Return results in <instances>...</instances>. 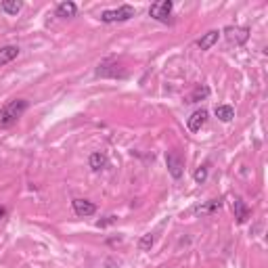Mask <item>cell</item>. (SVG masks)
<instances>
[{"mask_svg": "<svg viewBox=\"0 0 268 268\" xmlns=\"http://www.w3.org/2000/svg\"><path fill=\"white\" fill-rule=\"evenodd\" d=\"M25 109H27V101H23V99H15V101L6 103L2 109H0V126L2 128L13 126L19 117L25 113Z\"/></svg>", "mask_w": 268, "mask_h": 268, "instance_id": "obj_1", "label": "cell"}, {"mask_svg": "<svg viewBox=\"0 0 268 268\" xmlns=\"http://www.w3.org/2000/svg\"><path fill=\"white\" fill-rule=\"evenodd\" d=\"M134 17V6L130 4H122L120 8H113V10H105L101 15L103 23H117V21H128Z\"/></svg>", "mask_w": 268, "mask_h": 268, "instance_id": "obj_2", "label": "cell"}, {"mask_svg": "<svg viewBox=\"0 0 268 268\" xmlns=\"http://www.w3.org/2000/svg\"><path fill=\"white\" fill-rule=\"evenodd\" d=\"M172 0H159V2H153L149 6V15L153 19L162 21V23H168L170 21V15H172Z\"/></svg>", "mask_w": 268, "mask_h": 268, "instance_id": "obj_3", "label": "cell"}, {"mask_svg": "<svg viewBox=\"0 0 268 268\" xmlns=\"http://www.w3.org/2000/svg\"><path fill=\"white\" fill-rule=\"evenodd\" d=\"M224 34H227V40L231 44H243V42H248L250 38V27H227L224 29Z\"/></svg>", "mask_w": 268, "mask_h": 268, "instance_id": "obj_4", "label": "cell"}, {"mask_svg": "<svg viewBox=\"0 0 268 268\" xmlns=\"http://www.w3.org/2000/svg\"><path fill=\"white\" fill-rule=\"evenodd\" d=\"M166 164H168V170H170V174H172V178L182 176V168H185V164H182V157L176 151L166 153Z\"/></svg>", "mask_w": 268, "mask_h": 268, "instance_id": "obj_5", "label": "cell"}, {"mask_svg": "<svg viewBox=\"0 0 268 268\" xmlns=\"http://www.w3.org/2000/svg\"><path fill=\"white\" fill-rule=\"evenodd\" d=\"M206 122H208V111L206 109H197V111H193L191 117L187 120V128L191 132H199Z\"/></svg>", "mask_w": 268, "mask_h": 268, "instance_id": "obj_6", "label": "cell"}, {"mask_svg": "<svg viewBox=\"0 0 268 268\" xmlns=\"http://www.w3.org/2000/svg\"><path fill=\"white\" fill-rule=\"evenodd\" d=\"M71 206H73V212H76L78 216H84V218L92 216V214L96 212V206L92 201H88V199H73Z\"/></svg>", "mask_w": 268, "mask_h": 268, "instance_id": "obj_7", "label": "cell"}, {"mask_svg": "<svg viewBox=\"0 0 268 268\" xmlns=\"http://www.w3.org/2000/svg\"><path fill=\"white\" fill-rule=\"evenodd\" d=\"M218 36H220V31H218V29H212V31L203 34V36L197 40V46H199L201 50H210V48L218 42Z\"/></svg>", "mask_w": 268, "mask_h": 268, "instance_id": "obj_8", "label": "cell"}, {"mask_svg": "<svg viewBox=\"0 0 268 268\" xmlns=\"http://www.w3.org/2000/svg\"><path fill=\"white\" fill-rule=\"evenodd\" d=\"M233 212H235V218H237L239 224H245V222H248V218H250V208L245 206L241 199H235V203H233Z\"/></svg>", "mask_w": 268, "mask_h": 268, "instance_id": "obj_9", "label": "cell"}, {"mask_svg": "<svg viewBox=\"0 0 268 268\" xmlns=\"http://www.w3.org/2000/svg\"><path fill=\"white\" fill-rule=\"evenodd\" d=\"M78 13V6L71 2V0H67V2H61L57 4V17L61 19H69V17H76Z\"/></svg>", "mask_w": 268, "mask_h": 268, "instance_id": "obj_10", "label": "cell"}, {"mask_svg": "<svg viewBox=\"0 0 268 268\" xmlns=\"http://www.w3.org/2000/svg\"><path fill=\"white\" fill-rule=\"evenodd\" d=\"M88 164H90V168L94 170V172H99V170H105V168H107V164H109V159H107V155H105V153L94 151V153L90 155V159H88Z\"/></svg>", "mask_w": 268, "mask_h": 268, "instance_id": "obj_11", "label": "cell"}, {"mask_svg": "<svg viewBox=\"0 0 268 268\" xmlns=\"http://www.w3.org/2000/svg\"><path fill=\"white\" fill-rule=\"evenodd\" d=\"M19 55V48L17 46H4V48H0V67L6 65V63H10L13 59H17Z\"/></svg>", "mask_w": 268, "mask_h": 268, "instance_id": "obj_12", "label": "cell"}, {"mask_svg": "<svg viewBox=\"0 0 268 268\" xmlns=\"http://www.w3.org/2000/svg\"><path fill=\"white\" fill-rule=\"evenodd\" d=\"M216 117H218L220 122H227L229 124L233 117H235V109H233L231 105H218L216 107Z\"/></svg>", "mask_w": 268, "mask_h": 268, "instance_id": "obj_13", "label": "cell"}, {"mask_svg": "<svg viewBox=\"0 0 268 268\" xmlns=\"http://www.w3.org/2000/svg\"><path fill=\"white\" fill-rule=\"evenodd\" d=\"M0 6H2V10L6 15H17L19 10L23 8V2H19V0H4Z\"/></svg>", "mask_w": 268, "mask_h": 268, "instance_id": "obj_14", "label": "cell"}, {"mask_svg": "<svg viewBox=\"0 0 268 268\" xmlns=\"http://www.w3.org/2000/svg\"><path fill=\"white\" fill-rule=\"evenodd\" d=\"M153 243H155V237H153L151 233H149V235H143V237L138 239V250H141V252H149V250L153 248Z\"/></svg>", "mask_w": 268, "mask_h": 268, "instance_id": "obj_15", "label": "cell"}, {"mask_svg": "<svg viewBox=\"0 0 268 268\" xmlns=\"http://www.w3.org/2000/svg\"><path fill=\"white\" fill-rule=\"evenodd\" d=\"M208 94H210V88L208 86H197L195 90H193V94L189 96V103H197L199 99H206Z\"/></svg>", "mask_w": 268, "mask_h": 268, "instance_id": "obj_16", "label": "cell"}, {"mask_svg": "<svg viewBox=\"0 0 268 268\" xmlns=\"http://www.w3.org/2000/svg\"><path fill=\"white\" fill-rule=\"evenodd\" d=\"M193 178H195V182H199V185H203L208 178V166H201L195 170V174H193Z\"/></svg>", "mask_w": 268, "mask_h": 268, "instance_id": "obj_17", "label": "cell"}, {"mask_svg": "<svg viewBox=\"0 0 268 268\" xmlns=\"http://www.w3.org/2000/svg\"><path fill=\"white\" fill-rule=\"evenodd\" d=\"M216 208H220V201H218V199H214V201L210 203V206H206V208H199L197 212H214Z\"/></svg>", "mask_w": 268, "mask_h": 268, "instance_id": "obj_18", "label": "cell"}, {"mask_svg": "<svg viewBox=\"0 0 268 268\" xmlns=\"http://www.w3.org/2000/svg\"><path fill=\"white\" fill-rule=\"evenodd\" d=\"M113 222H115V216H107V220H99V222H96V227L103 229V227H107V224H113Z\"/></svg>", "mask_w": 268, "mask_h": 268, "instance_id": "obj_19", "label": "cell"}, {"mask_svg": "<svg viewBox=\"0 0 268 268\" xmlns=\"http://www.w3.org/2000/svg\"><path fill=\"white\" fill-rule=\"evenodd\" d=\"M4 216H6V210H4V208H0V220H2Z\"/></svg>", "mask_w": 268, "mask_h": 268, "instance_id": "obj_20", "label": "cell"}]
</instances>
